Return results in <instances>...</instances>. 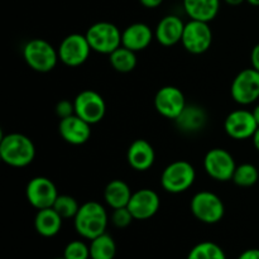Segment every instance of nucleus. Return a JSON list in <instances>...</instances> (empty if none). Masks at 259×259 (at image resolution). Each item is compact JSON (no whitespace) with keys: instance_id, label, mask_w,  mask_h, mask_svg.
Instances as JSON below:
<instances>
[{"instance_id":"12","label":"nucleus","mask_w":259,"mask_h":259,"mask_svg":"<svg viewBox=\"0 0 259 259\" xmlns=\"http://www.w3.org/2000/svg\"><path fill=\"white\" fill-rule=\"evenodd\" d=\"M28 202L37 210L52 207L58 197L57 187L47 177L38 176L30 180L25 189Z\"/></svg>"},{"instance_id":"6","label":"nucleus","mask_w":259,"mask_h":259,"mask_svg":"<svg viewBox=\"0 0 259 259\" xmlns=\"http://www.w3.org/2000/svg\"><path fill=\"white\" fill-rule=\"evenodd\" d=\"M192 215L205 224H217L223 220L225 206L217 194L210 191H200L194 195L190 204Z\"/></svg>"},{"instance_id":"30","label":"nucleus","mask_w":259,"mask_h":259,"mask_svg":"<svg viewBox=\"0 0 259 259\" xmlns=\"http://www.w3.org/2000/svg\"><path fill=\"white\" fill-rule=\"evenodd\" d=\"M134 218L132 212L129 211L128 207H120V209H114L113 214H111V223L115 225L119 229H123L131 225Z\"/></svg>"},{"instance_id":"27","label":"nucleus","mask_w":259,"mask_h":259,"mask_svg":"<svg viewBox=\"0 0 259 259\" xmlns=\"http://www.w3.org/2000/svg\"><path fill=\"white\" fill-rule=\"evenodd\" d=\"M233 182L239 187H250L255 185L259 180V167H255L252 163H243L237 166Z\"/></svg>"},{"instance_id":"1","label":"nucleus","mask_w":259,"mask_h":259,"mask_svg":"<svg viewBox=\"0 0 259 259\" xmlns=\"http://www.w3.org/2000/svg\"><path fill=\"white\" fill-rule=\"evenodd\" d=\"M108 222V212L98 201H88L82 204L73 218V225L77 234L89 240L106 233Z\"/></svg>"},{"instance_id":"34","label":"nucleus","mask_w":259,"mask_h":259,"mask_svg":"<svg viewBox=\"0 0 259 259\" xmlns=\"http://www.w3.org/2000/svg\"><path fill=\"white\" fill-rule=\"evenodd\" d=\"M141 4L144 8H148V9H154V8H158L159 5L163 3V0H139Z\"/></svg>"},{"instance_id":"36","label":"nucleus","mask_w":259,"mask_h":259,"mask_svg":"<svg viewBox=\"0 0 259 259\" xmlns=\"http://www.w3.org/2000/svg\"><path fill=\"white\" fill-rule=\"evenodd\" d=\"M252 113H253V115H254L255 121H257V124L259 125V104L254 106V109L252 110Z\"/></svg>"},{"instance_id":"23","label":"nucleus","mask_w":259,"mask_h":259,"mask_svg":"<svg viewBox=\"0 0 259 259\" xmlns=\"http://www.w3.org/2000/svg\"><path fill=\"white\" fill-rule=\"evenodd\" d=\"M132 195L131 187L123 180H113L104 190V200L113 210L128 206Z\"/></svg>"},{"instance_id":"25","label":"nucleus","mask_w":259,"mask_h":259,"mask_svg":"<svg viewBox=\"0 0 259 259\" xmlns=\"http://www.w3.org/2000/svg\"><path fill=\"white\" fill-rule=\"evenodd\" d=\"M137 52L129 48L120 46L113 53L109 55L111 67L120 73H128L136 68L137 66Z\"/></svg>"},{"instance_id":"39","label":"nucleus","mask_w":259,"mask_h":259,"mask_svg":"<svg viewBox=\"0 0 259 259\" xmlns=\"http://www.w3.org/2000/svg\"><path fill=\"white\" fill-rule=\"evenodd\" d=\"M55 259H66L65 257H60V258H55Z\"/></svg>"},{"instance_id":"24","label":"nucleus","mask_w":259,"mask_h":259,"mask_svg":"<svg viewBox=\"0 0 259 259\" xmlns=\"http://www.w3.org/2000/svg\"><path fill=\"white\" fill-rule=\"evenodd\" d=\"M89 247L91 259H114L116 255L115 240L108 233H104L90 240Z\"/></svg>"},{"instance_id":"14","label":"nucleus","mask_w":259,"mask_h":259,"mask_svg":"<svg viewBox=\"0 0 259 259\" xmlns=\"http://www.w3.org/2000/svg\"><path fill=\"white\" fill-rule=\"evenodd\" d=\"M252 111L245 109H238L228 114L224 121V129L230 138L235 141H244L252 138L253 134L258 129Z\"/></svg>"},{"instance_id":"37","label":"nucleus","mask_w":259,"mask_h":259,"mask_svg":"<svg viewBox=\"0 0 259 259\" xmlns=\"http://www.w3.org/2000/svg\"><path fill=\"white\" fill-rule=\"evenodd\" d=\"M224 2L227 3V4L235 7V5H240V4H242V3H244L245 0H224Z\"/></svg>"},{"instance_id":"33","label":"nucleus","mask_w":259,"mask_h":259,"mask_svg":"<svg viewBox=\"0 0 259 259\" xmlns=\"http://www.w3.org/2000/svg\"><path fill=\"white\" fill-rule=\"evenodd\" d=\"M238 259H259V249L257 248H252V249H247L238 257Z\"/></svg>"},{"instance_id":"4","label":"nucleus","mask_w":259,"mask_h":259,"mask_svg":"<svg viewBox=\"0 0 259 259\" xmlns=\"http://www.w3.org/2000/svg\"><path fill=\"white\" fill-rule=\"evenodd\" d=\"M196 171L187 161H175L163 169L161 175V185L169 194H182L194 185Z\"/></svg>"},{"instance_id":"8","label":"nucleus","mask_w":259,"mask_h":259,"mask_svg":"<svg viewBox=\"0 0 259 259\" xmlns=\"http://www.w3.org/2000/svg\"><path fill=\"white\" fill-rule=\"evenodd\" d=\"M181 43L191 55H202L206 52L212 43V30L209 23L190 19V22L185 24Z\"/></svg>"},{"instance_id":"10","label":"nucleus","mask_w":259,"mask_h":259,"mask_svg":"<svg viewBox=\"0 0 259 259\" xmlns=\"http://www.w3.org/2000/svg\"><path fill=\"white\" fill-rule=\"evenodd\" d=\"M204 168L212 180L227 182L233 179L237 163L234 157L227 149L212 148L205 154Z\"/></svg>"},{"instance_id":"32","label":"nucleus","mask_w":259,"mask_h":259,"mask_svg":"<svg viewBox=\"0 0 259 259\" xmlns=\"http://www.w3.org/2000/svg\"><path fill=\"white\" fill-rule=\"evenodd\" d=\"M250 62H252V67L259 72V43L253 47L252 53H250Z\"/></svg>"},{"instance_id":"20","label":"nucleus","mask_w":259,"mask_h":259,"mask_svg":"<svg viewBox=\"0 0 259 259\" xmlns=\"http://www.w3.org/2000/svg\"><path fill=\"white\" fill-rule=\"evenodd\" d=\"M207 121L206 111L199 105H186L182 113L175 119L177 128L184 133H196L205 128Z\"/></svg>"},{"instance_id":"28","label":"nucleus","mask_w":259,"mask_h":259,"mask_svg":"<svg viewBox=\"0 0 259 259\" xmlns=\"http://www.w3.org/2000/svg\"><path fill=\"white\" fill-rule=\"evenodd\" d=\"M52 207L61 215L62 219H73L80 209V205L70 195H58Z\"/></svg>"},{"instance_id":"11","label":"nucleus","mask_w":259,"mask_h":259,"mask_svg":"<svg viewBox=\"0 0 259 259\" xmlns=\"http://www.w3.org/2000/svg\"><path fill=\"white\" fill-rule=\"evenodd\" d=\"M75 114L89 124L100 123L106 113V104L103 96L94 90H83L73 100Z\"/></svg>"},{"instance_id":"3","label":"nucleus","mask_w":259,"mask_h":259,"mask_svg":"<svg viewBox=\"0 0 259 259\" xmlns=\"http://www.w3.org/2000/svg\"><path fill=\"white\" fill-rule=\"evenodd\" d=\"M23 57L32 70L40 73L52 71L60 60L58 51L50 42L40 38L27 42L23 48Z\"/></svg>"},{"instance_id":"22","label":"nucleus","mask_w":259,"mask_h":259,"mask_svg":"<svg viewBox=\"0 0 259 259\" xmlns=\"http://www.w3.org/2000/svg\"><path fill=\"white\" fill-rule=\"evenodd\" d=\"M62 218L53 207L38 210L34 218V228L39 235L52 238L60 233L62 228Z\"/></svg>"},{"instance_id":"15","label":"nucleus","mask_w":259,"mask_h":259,"mask_svg":"<svg viewBox=\"0 0 259 259\" xmlns=\"http://www.w3.org/2000/svg\"><path fill=\"white\" fill-rule=\"evenodd\" d=\"M161 200L158 194L151 189H142L133 192L129 200L128 209L134 220H148L158 212Z\"/></svg>"},{"instance_id":"7","label":"nucleus","mask_w":259,"mask_h":259,"mask_svg":"<svg viewBox=\"0 0 259 259\" xmlns=\"http://www.w3.org/2000/svg\"><path fill=\"white\" fill-rule=\"evenodd\" d=\"M57 51L58 57L63 65L68 67H77L88 61L93 50L85 34L72 33L63 38Z\"/></svg>"},{"instance_id":"38","label":"nucleus","mask_w":259,"mask_h":259,"mask_svg":"<svg viewBox=\"0 0 259 259\" xmlns=\"http://www.w3.org/2000/svg\"><path fill=\"white\" fill-rule=\"evenodd\" d=\"M247 3H249L253 7H259V0H245Z\"/></svg>"},{"instance_id":"2","label":"nucleus","mask_w":259,"mask_h":259,"mask_svg":"<svg viewBox=\"0 0 259 259\" xmlns=\"http://www.w3.org/2000/svg\"><path fill=\"white\" fill-rule=\"evenodd\" d=\"M35 157V147L27 136L10 133L0 139V158L14 168L27 167Z\"/></svg>"},{"instance_id":"26","label":"nucleus","mask_w":259,"mask_h":259,"mask_svg":"<svg viewBox=\"0 0 259 259\" xmlns=\"http://www.w3.org/2000/svg\"><path fill=\"white\" fill-rule=\"evenodd\" d=\"M186 259H227V255L217 243L201 242L190 250Z\"/></svg>"},{"instance_id":"18","label":"nucleus","mask_w":259,"mask_h":259,"mask_svg":"<svg viewBox=\"0 0 259 259\" xmlns=\"http://www.w3.org/2000/svg\"><path fill=\"white\" fill-rule=\"evenodd\" d=\"M126 161L129 166L136 171H148L156 161V152L148 141L137 139L129 146L126 152Z\"/></svg>"},{"instance_id":"29","label":"nucleus","mask_w":259,"mask_h":259,"mask_svg":"<svg viewBox=\"0 0 259 259\" xmlns=\"http://www.w3.org/2000/svg\"><path fill=\"white\" fill-rule=\"evenodd\" d=\"M66 259H90V247L81 240H72L63 250Z\"/></svg>"},{"instance_id":"13","label":"nucleus","mask_w":259,"mask_h":259,"mask_svg":"<svg viewBox=\"0 0 259 259\" xmlns=\"http://www.w3.org/2000/svg\"><path fill=\"white\" fill-rule=\"evenodd\" d=\"M186 99L184 93L176 86H163L154 96V108L167 119H175L186 108Z\"/></svg>"},{"instance_id":"16","label":"nucleus","mask_w":259,"mask_h":259,"mask_svg":"<svg viewBox=\"0 0 259 259\" xmlns=\"http://www.w3.org/2000/svg\"><path fill=\"white\" fill-rule=\"evenodd\" d=\"M58 132L65 142L72 146H81L90 139L91 124L73 114L68 118L61 119Z\"/></svg>"},{"instance_id":"19","label":"nucleus","mask_w":259,"mask_h":259,"mask_svg":"<svg viewBox=\"0 0 259 259\" xmlns=\"http://www.w3.org/2000/svg\"><path fill=\"white\" fill-rule=\"evenodd\" d=\"M154 38V33L149 25L144 23H133L121 32V46L139 52L148 47Z\"/></svg>"},{"instance_id":"9","label":"nucleus","mask_w":259,"mask_h":259,"mask_svg":"<svg viewBox=\"0 0 259 259\" xmlns=\"http://www.w3.org/2000/svg\"><path fill=\"white\" fill-rule=\"evenodd\" d=\"M230 94L239 105H250L259 99V72L254 68H245L234 77Z\"/></svg>"},{"instance_id":"17","label":"nucleus","mask_w":259,"mask_h":259,"mask_svg":"<svg viewBox=\"0 0 259 259\" xmlns=\"http://www.w3.org/2000/svg\"><path fill=\"white\" fill-rule=\"evenodd\" d=\"M185 24L186 23H184V20L177 15H166L157 24L156 30H154V38L159 45L164 46V47H172L181 42Z\"/></svg>"},{"instance_id":"5","label":"nucleus","mask_w":259,"mask_h":259,"mask_svg":"<svg viewBox=\"0 0 259 259\" xmlns=\"http://www.w3.org/2000/svg\"><path fill=\"white\" fill-rule=\"evenodd\" d=\"M91 50L101 55H110L121 46V32L110 22L94 23L86 32Z\"/></svg>"},{"instance_id":"40","label":"nucleus","mask_w":259,"mask_h":259,"mask_svg":"<svg viewBox=\"0 0 259 259\" xmlns=\"http://www.w3.org/2000/svg\"><path fill=\"white\" fill-rule=\"evenodd\" d=\"M90 259H91V258H90Z\"/></svg>"},{"instance_id":"21","label":"nucleus","mask_w":259,"mask_h":259,"mask_svg":"<svg viewBox=\"0 0 259 259\" xmlns=\"http://www.w3.org/2000/svg\"><path fill=\"white\" fill-rule=\"evenodd\" d=\"M184 10L190 19L211 22L220 9V0H182Z\"/></svg>"},{"instance_id":"35","label":"nucleus","mask_w":259,"mask_h":259,"mask_svg":"<svg viewBox=\"0 0 259 259\" xmlns=\"http://www.w3.org/2000/svg\"><path fill=\"white\" fill-rule=\"evenodd\" d=\"M252 141H253V146H254V148L259 152V126L257 131H255V133L253 134Z\"/></svg>"},{"instance_id":"31","label":"nucleus","mask_w":259,"mask_h":259,"mask_svg":"<svg viewBox=\"0 0 259 259\" xmlns=\"http://www.w3.org/2000/svg\"><path fill=\"white\" fill-rule=\"evenodd\" d=\"M56 114L60 119L68 118V116L73 115L75 114V105H73V101L70 100H61L58 101L57 105H56Z\"/></svg>"}]
</instances>
